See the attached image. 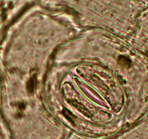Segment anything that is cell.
<instances>
[{
  "mask_svg": "<svg viewBox=\"0 0 148 139\" xmlns=\"http://www.w3.org/2000/svg\"><path fill=\"white\" fill-rule=\"evenodd\" d=\"M36 76H33L31 78L30 80L28 81V90L29 91V92L32 93L34 91V89H36Z\"/></svg>",
  "mask_w": 148,
  "mask_h": 139,
  "instance_id": "cell-2",
  "label": "cell"
},
{
  "mask_svg": "<svg viewBox=\"0 0 148 139\" xmlns=\"http://www.w3.org/2000/svg\"><path fill=\"white\" fill-rule=\"evenodd\" d=\"M111 139H148V130H134L119 135Z\"/></svg>",
  "mask_w": 148,
  "mask_h": 139,
  "instance_id": "cell-1",
  "label": "cell"
}]
</instances>
